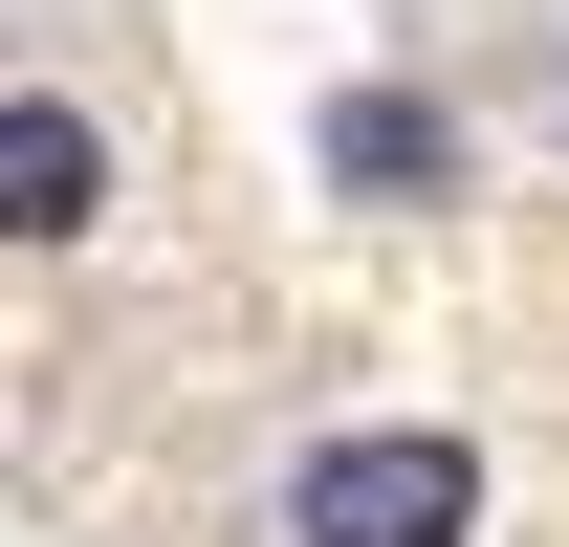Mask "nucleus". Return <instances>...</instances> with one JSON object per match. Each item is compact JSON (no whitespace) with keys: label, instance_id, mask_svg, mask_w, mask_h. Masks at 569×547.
Returning a JSON list of instances; mask_svg holds the SVG:
<instances>
[{"label":"nucleus","instance_id":"nucleus-1","mask_svg":"<svg viewBox=\"0 0 569 547\" xmlns=\"http://www.w3.org/2000/svg\"><path fill=\"white\" fill-rule=\"evenodd\" d=\"M460 526H482V460H460L438 416L307 438V481H284V547H460Z\"/></svg>","mask_w":569,"mask_h":547},{"label":"nucleus","instance_id":"nucleus-2","mask_svg":"<svg viewBox=\"0 0 569 547\" xmlns=\"http://www.w3.org/2000/svg\"><path fill=\"white\" fill-rule=\"evenodd\" d=\"M110 219V132L67 88H0V241H88Z\"/></svg>","mask_w":569,"mask_h":547},{"label":"nucleus","instance_id":"nucleus-3","mask_svg":"<svg viewBox=\"0 0 569 547\" xmlns=\"http://www.w3.org/2000/svg\"><path fill=\"white\" fill-rule=\"evenodd\" d=\"M329 176H351V198H438V176H460V132H438L417 88H329Z\"/></svg>","mask_w":569,"mask_h":547}]
</instances>
